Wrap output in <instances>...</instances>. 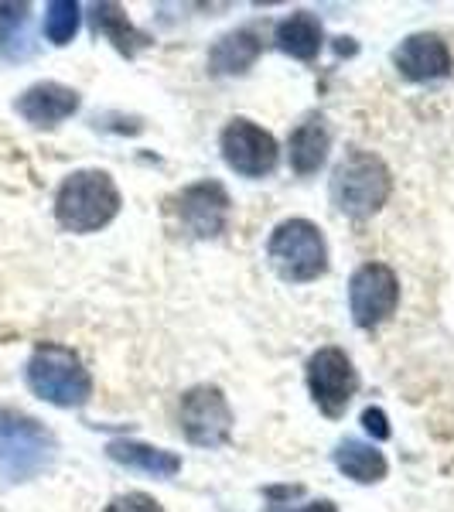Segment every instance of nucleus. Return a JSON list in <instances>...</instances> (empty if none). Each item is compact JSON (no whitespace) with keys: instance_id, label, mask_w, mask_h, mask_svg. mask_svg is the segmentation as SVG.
Segmentation results:
<instances>
[{"instance_id":"nucleus-1","label":"nucleus","mask_w":454,"mask_h":512,"mask_svg":"<svg viewBox=\"0 0 454 512\" xmlns=\"http://www.w3.org/2000/svg\"><path fill=\"white\" fill-rule=\"evenodd\" d=\"M59 441L41 420L14 407H0V489L24 485L48 472Z\"/></svg>"},{"instance_id":"nucleus-2","label":"nucleus","mask_w":454,"mask_h":512,"mask_svg":"<svg viewBox=\"0 0 454 512\" xmlns=\"http://www.w3.org/2000/svg\"><path fill=\"white\" fill-rule=\"evenodd\" d=\"M120 188L106 171H72L55 192V219L65 233H99L120 216Z\"/></svg>"},{"instance_id":"nucleus-3","label":"nucleus","mask_w":454,"mask_h":512,"mask_svg":"<svg viewBox=\"0 0 454 512\" xmlns=\"http://www.w3.org/2000/svg\"><path fill=\"white\" fill-rule=\"evenodd\" d=\"M28 386L38 400L52 403V407L72 410L93 396V376L82 366V359L65 345L55 342H41L28 359Z\"/></svg>"},{"instance_id":"nucleus-4","label":"nucleus","mask_w":454,"mask_h":512,"mask_svg":"<svg viewBox=\"0 0 454 512\" xmlns=\"http://www.w3.org/2000/svg\"><path fill=\"white\" fill-rule=\"evenodd\" d=\"M393 192V175L373 151H349L332 175V202L342 216L369 219L386 205Z\"/></svg>"},{"instance_id":"nucleus-5","label":"nucleus","mask_w":454,"mask_h":512,"mask_svg":"<svg viewBox=\"0 0 454 512\" xmlns=\"http://www.w3.org/2000/svg\"><path fill=\"white\" fill-rule=\"evenodd\" d=\"M267 260L287 284H311L328 270L325 236L308 219H284L267 239Z\"/></svg>"},{"instance_id":"nucleus-6","label":"nucleus","mask_w":454,"mask_h":512,"mask_svg":"<svg viewBox=\"0 0 454 512\" xmlns=\"http://www.w3.org/2000/svg\"><path fill=\"white\" fill-rule=\"evenodd\" d=\"M181 434L198 448H222L233 437V410L219 386H192L178 403Z\"/></svg>"},{"instance_id":"nucleus-7","label":"nucleus","mask_w":454,"mask_h":512,"mask_svg":"<svg viewBox=\"0 0 454 512\" xmlns=\"http://www.w3.org/2000/svg\"><path fill=\"white\" fill-rule=\"evenodd\" d=\"M171 212H175L181 233H188L192 239H216L229 229L233 202H229V192L219 181L205 178V181H195V185L181 188V192L171 198Z\"/></svg>"},{"instance_id":"nucleus-8","label":"nucleus","mask_w":454,"mask_h":512,"mask_svg":"<svg viewBox=\"0 0 454 512\" xmlns=\"http://www.w3.org/2000/svg\"><path fill=\"white\" fill-rule=\"evenodd\" d=\"M308 390L315 407L325 417L338 420L349 410L352 396L359 390V373L352 359L335 345H325L308 359Z\"/></svg>"},{"instance_id":"nucleus-9","label":"nucleus","mask_w":454,"mask_h":512,"mask_svg":"<svg viewBox=\"0 0 454 512\" xmlns=\"http://www.w3.org/2000/svg\"><path fill=\"white\" fill-rule=\"evenodd\" d=\"M219 147H222V161L243 178H267L270 171L277 168V158H280L274 134L246 117H236L226 123V130H222V137H219Z\"/></svg>"},{"instance_id":"nucleus-10","label":"nucleus","mask_w":454,"mask_h":512,"mask_svg":"<svg viewBox=\"0 0 454 512\" xmlns=\"http://www.w3.org/2000/svg\"><path fill=\"white\" fill-rule=\"evenodd\" d=\"M400 304V280L386 263H362L349 280V311L359 328H376L393 318Z\"/></svg>"},{"instance_id":"nucleus-11","label":"nucleus","mask_w":454,"mask_h":512,"mask_svg":"<svg viewBox=\"0 0 454 512\" xmlns=\"http://www.w3.org/2000/svg\"><path fill=\"white\" fill-rule=\"evenodd\" d=\"M393 65L410 82H434L451 72V48L444 38L431 35V31H420V35L400 41V48L393 52Z\"/></svg>"},{"instance_id":"nucleus-12","label":"nucleus","mask_w":454,"mask_h":512,"mask_svg":"<svg viewBox=\"0 0 454 512\" xmlns=\"http://www.w3.org/2000/svg\"><path fill=\"white\" fill-rule=\"evenodd\" d=\"M79 93L72 86H62V82H35L18 96L14 110H18L21 120H28L31 127H59L62 120H69L72 113L79 110Z\"/></svg>"},{"instance_id":"nucleus-13","label":"nucleus","mask_w":454,"mask_h":512,"mask_svg":"<svg viewBox=\"0 0 454 512\" xmlns=\"http://www.w3.org/2000/svg\"><path fill=\"white\" fill-rule=\"evenodd\" d=\"M328 151H332V130H328L325 117H308L297 123L291 140H287V158H291L294 175L301 178L318 175L321 164L328 161Z\"/></svg>"},{"instance_id":"nucleus-14","label":"nucleus","mask_w":454,"mask_h":512,"mask_svg":"<svg viewBox=\"0 0 454 512\" xmlns=\"http://www.w3.org/2000/svg\"><path fill=\"white\" fill-rule=\"evenodd\" d=\"M263 52V38L253 28H236L222 35L209 48V72L212 76H243L257 65Z\"/></svg>"},{"instance_id":"nucleus-15","label":"nucleus","mask_w":454,"mask_h":512,"mask_svg":"<svg viewBox=\"0 0 454 512\" xmlns=\"http://www.w3.org/2000/svg\"><path fill=\"white\" fill-rule=\"evenodd\" d=\"M277 48L297 62H315L325 45V28L311 11H294L277 24Z\"/></svg>"},{"instance_id":"nucleus-16","label":"nucleus","mask_w":454,"mask_h":512,"mask_svg":"<svg viewBox=\"0 0 454 512\" xmlns=\"http://www.w3.org/2000/svg\"><path fill=\"white\" fill-rule=\"evenodd\" d=\"M117 465L130 468V472L151 475V478H175L181 472V458L175 451L154 448V444H140V441H113L106 448Z\"/></svg>"},{"instance_id":"nucleus-17","label":"nucleus","mask_w":454,"mask_h":512,"mask_svg":"<svg viewBox=\"0 0 454 512\" xmlns=\"http://www.w3.org/2000/svg\"><path fill=\"white\" fill-rule=\"evenodd\" d=\"M335 468L345 478L359 482V485H376V482H383L386 472H390L383 451H379L376 444L359 441V437H345V441L338 444V448H335Z\"/></svg>"},{"instance_id":"nucleus-18","label":"nucleus","mask_w":454,"mask_h":512,"mask_svg":"<svg viewBox=\"0 0 454 512\" xmlns=\"http://www.w3.org/2000/svg\"><path fill=\"white\" fill-rule=\"evenodd\" d=\"M89 21H93L96 35H103L113 48H117L120 55H127V59H134L140 48L151 45V38H147L144 31H137L134 24H130L127 11H123L120 4H96L93 14H89Z\"/></svg>"},{"instance_id":"nucleus-19","label":"nucleus","mask_w":454,"mask_h":512,"mask_svg":"<svg viewBox=\"0 0 454 512\" xmlns=\"http://www.w3.org/2000/svg\"><path fill=\"white\" fill-rule=\"evenodd\" d=\"M31 55V4L0 0V62H21Z\"/></svg>"},{"instance_id":"nucleus-20","label":"nucleus","mask_w":454,"mask_h":512,"mask_svg":"<svg viewBox=\"0 0 454 512\" xmlns=\"http://www.w3.org/2000/svg\"><path fill=\"white\" fill-rule=\"evenodd\" d=\"M79 21H82V7L76 0H52L45 7V38L52 45H69L79 31Z\"/></svg>"},{"instance_id":"nucleus-21","label":"nucleus","mask_w":454,"mask_h":512,"mask_svg":"<svg viewBox=\"0 0 454 512\" xmlns=\"http://www.w3.org/2000/svg\"><path fill=\"white\" fill-rule=\"evenodd\" d=\"M103 512H164L161 502L147 492H127V495H117Z\"/></svg>"},{"instance_id":"nucleus-22","label":"nucleus","mask_w":454,"mask_h":512,"mask_svg":"<svg viewBox=\"0 0 454 512\" xmlns=\"http://www.w3.org/2000/svg\"><path fill=\"white\" fill-rule=\"evenodd\" d=\"M362 427H366V434H373L376 441H386V437H390V424H386V414L379 407L362 410Z\"/></svg>"},{"instance_id":"nucleus-23","label":"nucleus","mask_w":454,"mask_h":512,"mask_svg":"<svg viewBox=\"0 0 454 512\" xmlns=\"http://www.w3.org/2000/svg\"><path fill=\"white\" fill-rule=\"evenodd\" d=\"M297 512H332V502H321V506H308V509H297Z\"/></svg>"}]
</instances>
